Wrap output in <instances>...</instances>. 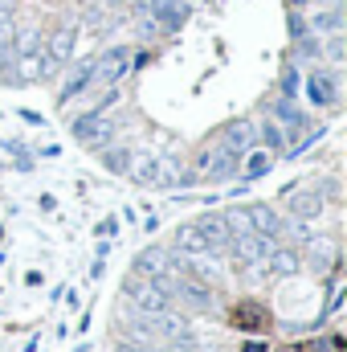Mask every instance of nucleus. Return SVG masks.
Segmentation results:
<instances>
[{"instance_id":"9","label":"nucleus","mask_w":347,"mask_h":352,"mask_svg":"<svg viewBox=\"0 0 347 352\" xmlns=\"http://www.w3.org/2000/svg\"><path fill=\"white\" fill-rule=\"evenodd\" d=\"M172 270H176V250H164V246H147L135 258V274H143V278H164Z\"/></svg>"},{"instance_id":"5","label":"nucleus","mask_w":347,"mask_h":352,"mask_svg":"<svg viewBox=\"0 0 347 352\" xmlns=\"http://www.w3.org/2000/svg\"><path fill=\"white\" fill-rule=\"evenodd\" d=\"M323 205H327V197H323L315 184H307V188H286V213H290L294 221H315V217L323 213Z\"/></svg>"},{"instance_id":"18","label":"nucleus","mask_w":347,"mask_h":352,"mask_svg":"<svg viewBox=\"0 0 347 352\" xmlns=\"http://www.w3.org/2000/svg\"><path fill=\"white\" fill-rule=\"evenodd\" d=\"M307 250H311V266L315 270H327L335 263V242L331 238H307Z\"/></svg>"},{"instance_id":"8","label":"nucleus","mask_w":347,"mask_h":352,"mask_svg":"<svg viewBox=\"0 0 347 352\" xmlns=\"http://www.w3.org/2000/svg\"><path fill=\"white\" fill-rule=\"evenodd\" d=\"M307 98H311L319 111H323V107H335V102H339V78H335L331 70H319V66H315V70L307 74Z\"/></svg>"},{"instance_id":"16","label":"nucleus","mask_w":347,"mask_h":352,"mask_svg":"<svg viewBox=\"0 0 347 352\" xmlns=\"http://www.w3.org/2000/svg\"><path fill=\"white\" fill-rule=\"evenodd\" d=\"M294 58H302V62H315V66H319V62H323V37H319V33H311V29H307V33H298V37H294Z\"/></svg>"},{"instance_id":"14","label":"nucleus","mask_w":347,"mask_h":352,"mask_svg":"<svg viewBox=\"0 0 347 352\" xmlns=\"http://www.w3.org/2000/svg\"><path fill=\"white\" fill-rule=\"evenodd\" d=\"M274 123H278V127L290 135V131H302L311 119H307V115H302V111H298L290 98H278V102H274Z\"/></svg>"},{"instance_id":"22","label":"nucleus","mask_w":347,"mask_h":352,"mask_svg":"<svg viewBox=\"0 0 347 352\" xmlns=\"http://www.w3.org/2000/svg\"><path fill=\"white\" fill-rule=\"evenodd\" d=\"M33 50H41V29H37V25H29L25 33L16 29V37H12V54H33Z\"/></svg>"},{"instance_id":"27","label":"nucleus","mask_w":347,"mask_h":352,"mask_svg":"<svg viewBox=\"0 0 347 352\" xmlns=\"http://www.w3.org/2000/svg\"><path fill=\"white\" fill-rule=\"evenodd\" d=\"M286 4H290V8H298V12H302V8H307V4H311V0H286Z\"/></svg>"},{"instance_id":"24","label":"nucleus","mask_w":347,"mask_h":352,"mask_svg":"<svg viewBox=\"0 0 347 352\" xmlns=\"http://www.w3.org/2000/svg\"><path fill=\"white\" fill-rule=\"evenodd\" d=\"M344 50H347L344 33H327V37H323V58H327V62H335V66H339V62L347 58Z\"/></svg>"},{"instance_id":"11","label":"nucleus","mask_w":347,"mask_h":352,"mask_svg":"<svg viewBox=\"0 0 347 352\" xmlns=\"http://www.w3.org/2000/svg\"><path fill=\"white\" fill-rule=\"evenodd\" d=\"M152 16H156V33H180L184 21H188V8L180 0H156Z\"/></svg>"},{"instance_id":"20","label":"nucleus","mask_w":347,"mask_h":352,"mask_svg":"<svg viewBox=\"0 0 347 352\" xmlns=\"http://www.w3.org/2000/svg\"><path fill=\"white\" fill-rule=\"evenodd\" d=\"M258 144H265V152H282V144H286V131H282L274 119H265V123H258Z\"/></svg>"},{"instance_id":"7","label":"nucleus","mask_w":347,"mask_h":352,"mask_svg":"<svg viewBox=\"0 0 347 352\" xmlns=\"http://www.w3.org/2000/svg\"><path fill=\"white\" fill-rule=\"evenodd\" d=\"M221 144H225L229 152H237V156L254 152V148H258V123H254V119H233V123H225V127H221Z\"/></svg>"},{"instance_id":"4","label":"nucleus","mask_w":347,"mask_h":352,"mask_svg":"<svg viewBox=\"0 0 347 352\" xmlns=\"http://www.w3.org/2000/svg\"><path fill=\"white\" fill-rule=\"evenodd\" d=\"M152 184L156 188H184V184H192V173L184 168L180 156L160 152V156H152Z\"/></svg>"},{"instance_id":"26","label":"nucleus","mask_w":347,"mask_h":352,"mask_svg":"<svg viewBox=\"0 0 347 352\" xmlns=\"http://www.w3.org/2000/svg\"><path fill=\"white\" fill-rule=\"evenodd\" d=\"M246 352H265V344H261V340H254V344L246 340Z\"/></svg>"},{"instance_id":"12","label":"nucleus","mask_w":347,"mask_h":352,"mask_svg":"<svg viewBox=\"0 0 347 352\" xmlns=\"http://www.w3.org/2000/svg\"><path fill=\"white\" fill-rule=\"evenodd\" d=\"M246 213H250V226H254V234H265V238H278L282 234V213L278 209H270V205H246Z\"/></svg>"},{"instance_id":"13","label":"nucleus","mask_w":347,"mask_h":352,"mask_svg":"<svg viewBox=\"0 0 347 352\" xmlns=\"http://www.w3.org/2000/svg\"><path fill=\"white\" fill-rule=\"evenodd\" d=\"M172 242H176V254H184V258H188V254H213V250H208V242H204V234L196 230V221L180 226Z\"/></svg>"},{"instance_id":"1","label":"nucleus","mask_w":347,"mask_h":352,"mask_svg":"<svg viewBox=\"0 0 347 352\" xmlns=\"http://www.w3.org/2000/svg\"><path fill=\"white\" fill-rule=\"evenodd\" d=\"M237 168H241V156H237V152H229L225 144H208V148L196 156V164H192V180H213V184H221V180L237 176Z\"/></svg>"},{"instance_id":"23","label":"nucleus","mask_w":347,"mask_h":352,"mask_svg":"<svg viewBox=\"0 0 347 352\" xmlns=\"http://www.w3.org/2000/svg\"><path fill=\"white\" fill-rule=\"evenodd\" d=\"M225 226H229V234H233V238L254 234V226H250V213H246V209H225Z\"/></svg>"},{"instance_id":"25","label":"nucleus","mask_w":347,"mask_h":352,"mask_svg":"<svg viewBox=\"0 0 347 352\" xmlns=\"http://www.w3.org/2000/svg\"><path fill=\"white\" fill-rule=\"evenodd\" d=\"M294 90H298V70L290 66V70L282 74V98H294Z\"/></svg>"},{"instance_id":"17","label":"nucleus","mask_w":347,"mask_h":352,"mask_svg":"<svg viewBox=\"0 0 347 352\" xmlns=\"http://www.w3.org/2000/svg\"><path fill=\"white\" fill-rule=\"evenodd\" d=\"M270 168H274V156H270V152H261V148H254V152H246V164H241L237 173L246 176V180H261Z\"/></svg>"},{"instance_id":"3","label":"nucleus","mask_w":347,"mask_h":352,"mask_svg":"<svg viewBox=\"0 0 347 352\" xmlns=\"http://www.w3.org/2000/svg\"><path fill=\"white\" fill-rule=\"evenodd\" d=\"M131 50L127 45H110V50H102L98 58H94V74H90V90L94 87H119V78L131 70Z\"/></svg>"},{"instance_id":"15","label":"nucleus","mask_w":347,"mask_h":352,"mask_svg":"<svg viewBox=\"0 0 347 352\" xmlns=\"http://www.w3.org/2000/svg\"><path fill=\"white\" fill-rule=\"evenodd\" d=\"M90 74H94V58H86V62H78V66L70 70V78H66V87H62V94H58V102H70L74 94H82V90H90Z\"/></svg>"},{"instance_id":"10","label":"nucleus","mask_w":347,"mask_h":352,"mask_svg":"<svg viewBox=\"0 0 347 352\" xmlns=\"http://www.w3.org/2000/svg\"><path fill=\"white\" fill-rule=\"evenodd\" d=\"M196 230L204 234V242H208L213 254H225L229 242H233V234H229V226H225V213H204V217H196Z\"/></svg>"},{"instance_id":"21","label":"nucleus","mask_w":347,"mask_h":352,"mask_svg":"<svg viewBox=\"0 0 347 352\" xmlns=\"http://www.w3.org/2000/svg\"><path fill=\"white\" fill-rule=\"evenodd\" d=\"M131 152H135V148H102V164H106L115 176H123L127 164H131Z\"/></svg>"},{"instance_id":"2","label":"nucleus","mask_w":347,"mask_h":352,"mask_svg":"<svg viewBox=\"0 0 347 352\" xmlns=\"http://www.w3.org/2000/svg\"><path fill=\"white\" fill-rule=\"evenodd\" d=\"M115 131H119V123H115V115H106V111H86L82 119H74V140L90 148V152H102V148H110L115 144Z\"/></svg>"},{"instance_id":"6","label":"nucleus","mask_w":347,"mask_h":352,"mask_svg":"<svg viewBox=\"0 0 347 352\" xmlns=\"http://www.w3.org/2000/svg\"><path fill=\"white\" fill-rule=\"evenodd\" d=\"M74 37H78V25H74V21H62V25L49 33V41L41 45L45 58H49V66H53V74L70 62V54H74Z\"/></svg>"},{"instance_id":"19","label":"nucleus","mask_w":347,"mask_h":352,"mask_svg":"<svg viewBox=\"0 0 347 352\" xmlns=\"http://www.w3.org/2000/svg\"><path fill=\"white\" fill-rule=\"evenodd\" d=\"M135 184H152V152H131V164H127V173Z\"/></svg>"}]
</instances>
